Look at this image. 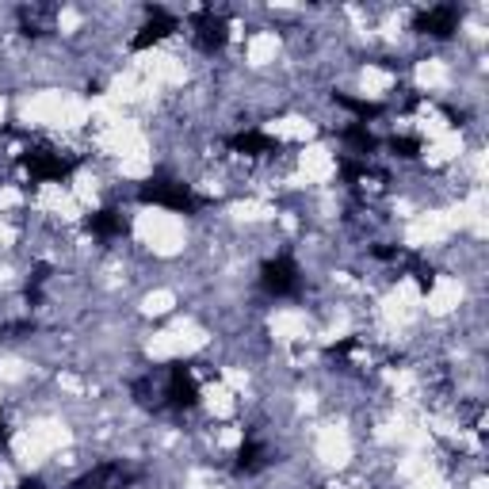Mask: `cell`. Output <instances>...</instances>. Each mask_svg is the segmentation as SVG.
<instances>
[{
  "mask_svg": "<svg viewBox=\"0 0 489 489\" xmlns=\"http://www.w3.org/2000/svg\"><path fill=\"white\" fill-rule=\"evenodd\" d=\"M141 203H157V207H169V211H180V214H191L199 207V199L191 196L188 184L180 180H169V176H153L149 184H141Z\"/></svg>",
  "mask_w": 489,
  "mask_h": 489,
  "instance_id": "cell-1",
  "label": "cell"
},
{
  "mask_svg": "<svg viewBox=\"0 0 489 489\" xmlns=\"http://www.w3.org/2000/svg\"><path fill=\"white\" fill-rule=\"evenodd\" d=\"M161 386H164V409L184 413V409L199 405V382H196V375H191L188 364H169V367H164Z\"/></svg>",
  "mask_w": 489,
  "mask_h": 489,
  "instance_id": "cell-2",
  "label": "cell"
},
{
  "mask_svg": "<svg viewBox=\"0 0 489 489\" xmlns=\"http://www.w3.org/2000/svg\"><path fill=\"white\" fill-rule=\"evenodd\" d=\"M23 169L31 172V180H66L73 176L76 169V157H66V153L50 149V146H31L28 153H23Z\"/></svg>",
  "mask_w": 489,
  "mask_h": 489,
  "instance_id": "cell-3",
  "label": "cell"
},
{
  "mask_svg": "<svg viewBox=\"0 0 489 489\" xmlns=\"http://www.w3.org/2000/svg\"><path fill=\"white\" fill-rule=\"evenodd\" d=\"M261 287H264L268 294H276V299H291V294H299V287H302L299 264H294L291 256H272V261H264V268H261Z\"/></svg>",
  "mask_w": 489,
  "mask_h": 489,
  "instance_id": "cell-4",
  "label": "cell"
},
{
  "mask_svg": "<svg viewBox=\"0 0 489 489\" xmlns=\"http://www.w3.org/2000/svg\"><path fill=\"white\" fill-rule=\"evenodd\" d=\"M138 482V470L126 462H100L88 474H81L69 489H131Z\"/></svg>",
  "mask_w": 489,
  "mask_h": 489,
  "instance_id": "cell-5",
  "label": "cell"
},
{
  "mask_svg": "<svg viewBox=\"0 0 489 489\" xmlns=\"http://www.w3.org/2000/svg\"><path fill=\"white\" fill-rule=\"evenodd\" d=\"M191 28H196V46L203 50V54H218V50L226 46V38H229L226 16L222 12H214V8H199L196 20H191Z\"/></svg>",
  "mask_w": 489,
  "mask_h": 489,
  "instance_id": "cell-6",
  "label": "cell"
},
{
  "mask_svg": "<svg viewBox=\"0 0 489 489\" xmlns=\"http://www.w3.org/2000/svg\"><path fill=\"white\" fill-rule=\"evenodd\" d=\"M459 20H462L459 4H432V8L417 12V23H413V28H417L421 35H432V38H452V35L459 31Z\"/></svg>",
  "mask_w": 489,
  "mask_h": 489,
  "instance_id": "cell-7",
  "label": "cell"
},
{
  "mask_svg": "<svg viewBox=\"0 0 489 489\" xmlns=\"http://www.w3.org/2000/svg\"><path fill=\"white\" fill-rule=\"evenodd\" d=\"M146 12H149V20H146V28H141V31L134 35V43H131L134 50H146V46H153V43H161V38H169L172 31H180V20L169 16L164 8L149 4Z\"/></svg>",
  "mask_w": 489,
  "mask_h": 489,
  "instance_id": "cell-8",
  "label": "cell"
},
{
  "mask_svg": "<svg viewBox=\"0 0 489 489\" xmlns=\"http://www.w3.org/2000/svg\"><path fill=\"white\" fill-rule=\"evenodd\" d=\"M229 149L244 153V157H264V153H279V141L261 134V131H241V134L229 138Z\"/></svg>",
  "mask_w": 489,
  "mask_h": 489,
  "instance_id": "cell-9",
  "label": "cell"
},
{
  "mask_svg": "<svg viewBox=\"0 0 489 489\" xmlns=\"http://www.w3.org/2000/svg\"><path fill=\"white\" fill-rule=\"evenodd\" d=\"M264 467H268V447L249 436V440L241 444V452H237V470L241 474H256V470H264Z\"/></svg>",
  "mask_w": 489,
  "mask_h": 489,
  "instance_id": "cell-10",
  "label": "cell"
},
{
  "mask_svg": "<svg viewBox=\"0 0 489 489\" xmlns=\"http://www.w3.org/2000/svg\"><path fill=\"white\" fill-rule=\"evenodd\" d=\"M88 229H92L96 237H119L123 229H126V218L119 211H96V214H88Z\"/></svg>",
  "mask_w": 489,
  "mask_h": 489,
  "instance_id": "cell-11",
  "label": "cell"
},
{
  "mask_svg": "<svg viewBox=\"0 0 489 489\" xmlns=\"http://www.w3.org/2000/svg\"><path fill=\"white\" fill-rule=\"evenodd\" d=\"M341 138L349 141L352 153H359V157H364V161H367V153H375V149H379V138L367 131V123H352V126H344Z\"/></svg>",
  "mask_w": 489,
  "mask_h": 489,
  "instance_id": "cell-12",
  "label": "cell"
},
{
  "mask_svg": "<svg viewBox=\"0 0 489 489\" xmlns=\"http://www.w3.org/2000/svg\"><path fill=\"white\" fill-rule=\"evenodd\" d=\"M50 20H54V8H20V23H23V31L28 35H46L50 31Z\"/></svg>",
  "mask_w": 489,
  "mask_h": 489,
  "instance_id": "cell-13",
  "label": "cell"
},
{
  "mask_svg": "<svg viewBox=\"0 0 489 489\" xmlns=\"http://www.w3.org/2000/svg\"><path fill=\"white\" fill-rule=\"evenodd\" d=\"M333 100H337L341 108H349L352 115H359V123H367V119H379V115H382V104H367V100H356V96H344V92H337Z\"/></svg>",
  "mask_w": 489,
  "mask_h": 489,
  "instance_id": "cell-14",
  "label": "cell"
},
{
  "mask_svg": "<svg viewBox=\"0 0 489 489\" xmlns=\"http://www.w3.org/2000/svg\"><path fill=\"white\" fill-rule=\"evenodd\" d=\"M50 279V268L43 264V268H35V276L28 279V299L31 302H38V299H43V283Z\"/></svg>",
  "mask_w": 489,
  "mask_h": 489,
  "instance_id": "cell-15",
  "label": "cell"
},
{
  "mask_svg": "<svg viewBox=\"0 0 489 489\" xmlns=\"http://www.w3.org/2000/svg\"><path fill=\"white\" fill-rule=\"evenodd\" d=\"M390 149L397 153V157H417V153H421V141H417V138H390Z\"/></svg>",
  "mask_w": 489,
  "mask_h": 489,
  "instance_id": "cell-16",
  "label": "cell"
},
{
  "mask_svg": "<svg viewBox=\"0 0 489 489\" xmlns=\"http://www.w3.org/2000/svg\"><path fill=\"white\" fill-rule=\"evenodd\" d=\"M20 489H46V485H43V482H38V478H31V482H23Z\"/></svg>",
  "mask_w": 489,
  "mask_h": 489,
  "instance_id": "cell-17",
  "label": "cell"
},
{
  "mask_svg": "<svg viewBox=\"0 0 489 489\" xmlns=\"http://www.w3.org/2000/svg\"><path fill=\"white\" fill-rule=\"evenodd\" d=\"M0 333H4V329H0Z\"/></svg>",
  "mask_w": 489,
  "mask_h": 489,
  "instance_id": "cell-18",
  "label": "cell"
}]
</instances>
